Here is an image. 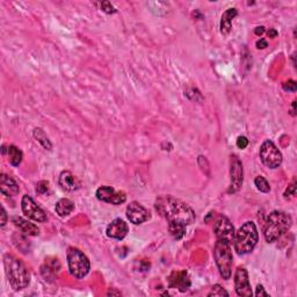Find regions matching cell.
Returning <instances> with one entry per match:
<instances>
[{
  "label": "cell",
  "instance_id": "obj_1",
  "mask_svg": "<svg viewBox=\"0 0 297 297\" xmlns=\"http://www.w3.org/2000/svg\"><path fill=\"white\" fill-rule=\"evenodd\" d=\"M156 210L168 223H180L183 225L193 224L195 222V212L188 205L171 195H164L156 201Z\"/></svg>",
  "mask_w": 297,
  "mask_h": 297
},
{
  "label": "cell",
  "instance_id": "obj_2",
  "mask_svg": "<svg viewBox=\"0 0 297 297\" xmlns=\"http://www.w3.org/2000/svg\"><path fill=\"white\" fill-rule=\"evenodd\" d=\"M5 273L8 282L14 290H23L29 284V273L23 262L12 254H5L4 257Z\"/></svg>",
  "mask_w": 297,
  "mask_h": 297
},
{
  "label": "cell",
  "instance_id": "obj_3",
  "mask_svg": "<svg viewBox=\"0 0 297 297\" xmlns=\"http://www.w3.org/2000/svg\"><path fill=\"white\" fill-rule=\"evenodd\" d=\"M293 224L292 217L283 211H273L266 220L264 234L268 243H274L281 238L290 229Z\"/></svg>",
  "mask_w": 297,
  "mask_h": 297
},
{
  "label": "cell",
  "instance_id": "obj_4",
  "mask_svg": "<svg viewBox=\"0 0 297 297\" xmlns=\"http://www.w3.org/2000/svg\"><path fill=\"white\" fill-rule=\"evenodd\" d=\"M258 240L259 234L255 224L253 222H246L234 233V250L239 255L248 254L254 250Z\"/></svg>",
  "mask_w": 297,
  "mask_h": 297
},
{
  "label": "cell",
  "instance_id": "obj_5",
  "mask_svg": "<svg viewBox=\"0 0 297 297\" xmlns=\"http://www.w3.org/2000/svg\"><path fill=\"white\" fill-rule=\"evenodd\" d=\"M214 258L221 276L224 280H229L231 277V268H232V252H231L230 243L223 239H217L214 249Z\"/></svg>",
  "mask_w": 297,
  "mask_h": 297
},
{
  "label": "cell",
  "instance_id": "obj_6",
  "mask_svg": "<svg viewBox=\"0 0 297 297\" xmlns=\"http://www.w3.org/2000/svg\"><path fill=\"white\" fill-rule=\"evenodd\" d=\"M68 265L69 271L76 279H83L89 274L91 264L89 258L80 250L70 248L68 250Z\"/></svg>",
  "mask_w": 297,
  "mask_h": 297
},
{
  "label": "cell",
  "instance_id": "obj_7",
  "mask_svg": "<svg viewBox=\"0 0 297 297\" xmlns=\"http://www.w3.org/2000/svg\"><path fill=\"white\" fill-rule=\"evenodd\" d=\"M262 164L270 168H277L282 162V153L272 140H265L259 152Z\"/></svg>",
  "mask_w": 297,
  "mask_h": 297
},
{
  "label": "cell",
  "instance_id": "obj_8",
  "mask_svg": "<svg viewBox=\"0 0 297 297\" xmlns=\"http://www.w3.org/2000/svg\"><path fill=\"white\" fill-rule=\"evenodd\" d=\"M21 208H23V214L30 220L40 222V223L46 221V214L45 210L40 206H37L29 195H23V201H21Z\"/></svg>",
  "mask_w": 297,
  "mask_h": 297
},
{
  "label": "cell",
  "instance_id": "obj_9",
  "mask_svg": "<svg viewBox=\"0 0 297 297\" xmlns=\"http://www.w3.org/2000/svg\"><path fill=\"white\" fill-rule=\"evenodd\" d=\"M214 232L216 234L217 239L227 240L228 243L231 244L234 239V233H236V231H234L233 225L230 222L229 218L221 215L214 225Z\"/></svg>",
  "mask_w": 297,
  "mask_h": 297
},
{
  "label": "cell",
  "instance_id": "obj_10",
  "mask_svg": "<svg viewBox=\"0 0 297 297\" xmlns=\"http://www.w3.org/2000/svg\"><path fill=\"white\" fill-rule=\"evenodd\" d=\"M96 198L100 201L111 203V205L118 206L126 202L127 195L123 192H116L113 187L109 186H101L96 190Z\"/></svg>",
  "mask_w": 297,
  "mask_h": 297
},
{
  "label": "cell",
  "instance_id": "obj_11",
  "mask_svg": "<svg viewBox=\"0 0 297 297\" xmlns=\"http://www.w3.org/2000/svg\"><path fill=\"white\" fill-rule=\"evenodd\" d=\"M243 164L237 156H231L230 159V176L231 186L229 192L236 193L243 185Z\"/></svg>",
  "mask_w": 297,
  "mask_h": 297
},
{
  "label": "cell",
  "instance_id": "obj_12",
  "mask_svg": "<svg viewBox=\"0 0 297 297\" xmlns=\"http://www.w3.org/2000/svg\"><path fill=\"white\" fill-rule=\"evenodd\" d=\"M234 288L239 296L251 297L253 295L249 280V273L244 267L237 268L236 275H234Z\"/></svg>",
  "mask_w": 297,
  "mask_h": 297
},
{
  "label": "cell",
  "instance_id": "obj_13",
  "mask_svg": "<svg viewBox=\"0 0 297 297\" xmlns=\"http://www.w3.org/2000/svg\"><path fill=\"white\" fill-rule=\"evenodd\" d=\"M127 217L131 223L138 225L150 220V212L138 202H131L127 207Z\"/></svg>",
  "mask_w": 297,
  "mask_h": 297
},
{
  "label": "cell",
  "instance_id": "obj_14",
  "mask_svg": "<svg viewBox=\"0 0 297 297\" xmlns=\"http://www.w3.org/2000/svg\"><path fill=\"white\" fill-rule=\"evenodd\" d=\"M168 287L179 289L180 292H186L190 287V280L186 271L173 272L168 277Z\"/></svg>",
  "mask_w": 297,
  "mask_h": 297
},
{
  "label": "cell",
  "instance_id": "obj_15",
  "mask_svg": "<svg viewBox=\"0 0 297 297\" xmlns=\"http://www.w3.org/2000/svg\"><path fill=\"white\" fill-rule=\"evenodd\" d=\"M128 231H129V228H128L126 222L122 221L121 218H116L108 225L106 233L109 238L122 240L128 234Z\"/></svg>",
  "mask_w": 297,
  "mask_h": 297
},
{
  "label": "cell",
  "instance_id": "obj_16",
  "mask_svg": "<svg viewBox=\"0 0 297 297\" xmlns=\"http://www.w3.org/2000/svg\"><path fill=\"white\" fill-rule=\"evenodd\" d=\"M58 183L62 189L67 192H74V190L80 188V183L76 177L71 173L70 171H63L59 176Z\"/></svg>",
  "mask_w": 297,
  "mask_h": 297
},
{
  "label": "cell",
  "instance_id": "obj_17",
  "mask_svg": "<svg viewBox=\"0 0 297 297\" xmlns=\"http://www.w3.org/2000/svg\"><path fill=\"white\" fill-rule=\"evenodd\" d=\"M19 190L20 188H19L17 181L7 174L2 173L0 177V192L6 196H15L18 195Z\"/></svg>",
  "mask_w": 297,
  "mask_h": 297
},
{
  "label": "cell",
  "instance_id": "obj_18",
  "mask_svg": "<svg viewBox=\"0 0 297 297\" xmlns=\"http://www.w3.org/2000/svg\"><path fill=\"white\" fill-rule=\"evenodd\" d=\"M238 12L236 8H229L224 12L221 19V33L223 35H228L232 28V20L237 17Z\"/></svg>",
  "mask_w": 297,
  "mask_h": 297
},
{
  "label": "cell",
  "instance_id": "obj_19",
  "mask_svg": "<svg viewBox=\"0 0 297 297\" xmlns=\"http://www.w3.org/2000/svg\"><path fill=\"white\" fill-rule=\"evenodd\" d=\"M13 223L15 224V227L19 228V230H21L28 236H37L40 233V229L35 224L30 223V222L23 220L21 217H13Z\"/></svg>",
  "mask_w": 297,
  "mask_h": 297
},
{
  "label": "cell",
  "instance_id": "obj_20",
  "mask_svg": "<svg viewBox=\"0 0 297 297\" xmlns=\"http://www.w3.org/2000/svg\"><path fill=\"white\" fill-rule=\"evenodd\" d=\"M74 209V203L69 199H62L56 203L55 210L58 214V216L65 217L70 215Z\"/></svg>",
  "mask_w": 297,
  "mask_h": 297
},
{
  "label": "cell",
  "instance_id": "obj_21",
  "mask_svg": "<svg viewBox=\"0 0 297 297\" xmlns=\"http://www.w3.org/2000/svg\"><path fill=\"white\" fill-rule=\"evenodd\" d=\"M7 152H8L9 164H11L12 166H19V165L21 164V161H23V151H21L19 148H17L15 145H9Z\"/></svg>",
  "mask_w": 297,
  "mask_h": 297
},
{
  "label": "cell",
  "instance_id": "obj_22",
  "mask_svg": "<svg viewBox=\"0 0 297 297\" xmlns=\"http://www.w3.org/2000/svg\"><path fill=\"white\" fill-rule=\"evenodd\" d=\"M168 230L174 239L180 240L186 233V225L180 223H168Z\"/></svg>",
  "mask_w": 297,
  "mask_h": 297
},
{
  "label": "cell",
  "instance_id": "obj_23",
  "mask_svg": "<svg viewBox=\"0 0 297 297\" xmlns=\"http://www.w3.org/2000/svg\"><path fill=\"white\" fill-rule=\"evenodd\" d=\"M33 135L36 138L37 142H39L40 144L42 145L46 150H51V148H52L51 143H50L48 136L46 135L45 131L41 129V128H35V129H34Z\"/></svg>",
  "mask_w": 297,
  "mask_h": 297
},
{
  "label": "cell",
  "instance_id": "obj_24",
  "mask_svg": "<svg viewBox=\"0 0 297 297\" xmlns=\"http://www.w3.org/2000/svg\"><path fill=\"white\" fill-rule=\"evenodd\" d=\"M254 183H255V186H257V188L262 193H268L271 190L270 183H268V181L266 180L264 177L259 176V177L255 178Z\"/></svg>",
  "mask_w": 297,
  "mask_h": 297
},
{
  "label": "cell",
  "instance_id": "obj_25",
  "mask_svg": "<svg viewBox=\"0 0 297 297\" xmlns=\"http://www.w3.org/2000/svg\"><path fill=\"white\" fill-rule=\"evenodd\" d=\"M208 296H229V293L227 290H224L220 284H215L212 286L210 293L208 294Z\"/></svg>",
  "mask_w": 297,
  "mask_h": 297
},
{
  "label": "cell",
  "instance_id": "obj_26",
  "mask_svg": "<svg viewBox=\"0 0 297 297\" xmlns=\"http://www.w3.org/2000/svg\"><path fill=\"white\" fill-rule=\"evenodd\" d=\"M36 192L39 194H42V195L48 194L49 193L48 181H40V183L36 185Z\"/></svg>",
  "mask_w": 297,
  "mask_h": 297
},
{
  "label": "cell",
  "instance_id": "obj_27",
  "mask_svg": "<svg viewBox=\"0 0 297 297\" xmlns=\"http://www.w3.org/2000/svg\"><path fill=\"white\" fill-rule=\"evenodd\" d=\"M101 11H104L105 13H107V14L116 13V9H115L114 6L112 5V2H109V1L101 2Z\"/></svg>",
  "mask_w": 297,
  "mask_h": 297
},
{
  "label": "cell",
  "instance_id": "obj_28",
  "mask_svg": "<svg viewBox=\"0 0 297 297\" xmlns=\"http://www.w3.org/2000/svg\"><path fill=\"white\" fill-rule=\"evenodd\" d=\"M284 91H288V92H296L297 90V84L295 80H288L282 85Z\"/></svg>",
  "mask_w": 297,
  "mask_h": 297
},
{
  "label": "cell",
  "instance_id": "obj_29",
  "mask_svg": "<svg viewBox=\"0 0 297 297\" xmlns=\"http://www.w3.org/2000/svg\"><path fill=\"white\" fill-rule=\"evenodd\" d=\"M296 194V180L294 179L292 185L288 186V188H287L286 193H284V196L286 198H288V196H294Z\"/></svg>",
  "mask_w": 297,
  "mask_h": 297
},
{
  "label": "cell",
  "instance_id": "obj_30",
  "mask_svg": "<svg viewBox=\"0 0 297 297\" xmlns=\"http://www.w3.org/2000/svg\"><path fill=\"white\" fill-rule=\"evenodd\" d=\"M236 144H237V146H238L239 149H245L246 146L249 145V139L246 138L245 136H239L238 138H237Z\"/></svg>",
  "mask_w": 297,
  "mask_h": 297
},
{
  "label": "cell",
  "instance_id": "obj_31",
  "mask_svg": "<svg viewBox=\"0 0 297 297\" xmlns=\"http://www.w3.org/2000/svg\"><path fill=\"white\" fill-rule=\"evenodd\" d=\"M255 296H268V294L265 292V288L261 286V284H259L257 287V292H255Z\"/></svg>",
  "mask_w": 297,
  "mask_h": 297
},
{
  "label": "cell",
  "instance_id": "obj_32",
  "mask_svg": "<svg viewBox=\"0 0 297 297\" xmlns=\"http://www.w3.org/2000/svg\"><path fill=\"white\" fill-rule=\"evenodd\" d=\"M268 46L267 41L264 39H260L259 41H257V48L258 49H266Z\"/></svg>",
  "mask_w": 297,
  "mask_h": 297
},
{
  "label": "cell",
  "instance_id": "obj_33",
  "mask_svg": "<svg viewBox=\"0 0 297 297\" xmlns=\"http://www.w3.org/2000/svg\"><path fill=\"white\" fill-rule=\"evenodd\" d=\"M6 222H7V215H6V210L5 208H1V227H4L6 224Z\"/></svg>",
  "mask_w": 297,
  "mask_h": 297
},
{
  "label": "cell",
  "instance_id": "obj_34",
  "mask_svg": "<svg viewBox=\"0 0 297 297\" xmlns=\"http://www.w3.org/2000/svg\"><path fill=\"white\" fill-rule=\"evenodd\" d=\"M254 33H255V35H258V36L262 35V34L265 33V27H262V26H260V27H257V28H255Z\"/></svg>",
  "mask_w": 297,
  "mask_h": 297
},
{
  "label": "cell",
  "instance_id": "obj_35",
  "mask_svg": "<svg viewBox=\"0 0 297 297\" xmlns=\"http://www.w3.org/2000/svg\"><path fill=\"white\" fill-rule=\"evenodd\" d=\"M277 36V32L275 29H270L268 30V37H271V39H274V37Z\"/></svg>",
  "mask_w": 297,
  "mask_h": 297
},
{
  "label": "cell",
  "instance_id": "obj_36",
  "mask_svg": "<svg viewBox=\"0 0 297 297\" xmlns=\"http://www.w3.org/2000/svg\"><path fill=\"white\" fill-rule=\"evenodd\" d=\"M295 106H296V101L293 102V115H295Z\"/></svg>",
  "mask_w": 297,
  "mask_h": 297
}]
</instances>
